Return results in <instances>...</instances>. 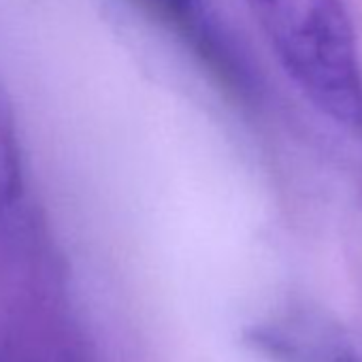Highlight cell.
Returning <instances> with one entry per match:
<instances>
[{
  "mask_svg": "<svg viewBox=\"0 0 362 362\" xmlns=\"http://www.w3.org/2000/svg\"><path fill=\"white\" fill-rule=\"evenodd\" d=\"M20 151L16 143L13 117L0 94V199H16L20 194Z\"/></svg>",
  "mask_w": 362,
  "mask_h": 362,
  "instance_id": "4",
  "label": "cell"
},
{
  "mask_svg": "<svg viewBox=\"0 0 362 362\" xmlns=\"http://www.w3.org/2000/svg\"><path fill=\"white\" fill-rule=\"evenodd\" d=\"M279 69L332 124L362 130V66L343 0H247Z\"/></svg>",
  "mask_w": 362,
  "mask_h": 362,
  "instance_id": "1",
  "label": "cell"
},
{
  "mask_svg": "<svg viewBox=\"0 0 362 362\" xmlns=\"http://www.w3.org/2000/svg\"><path fill=\"white\" fill-rule=\"evenodd\" d=\"M260 345L279 362H362L354 345L322 322H292L256 334Z\"/></svg>",
  "mask_w": 362,
  "mask_h": 362,
  "instance_id": "2",
  "label": "cell"
},
{
  "mask_svg": "<svg viewBox=\"0 0 362 362\" xmlns=\"http://www.w3.org/2000/svg\"><path fill=\"white\" fill-rule=\"evenodd\" d=\"M149 3H153L184 30H188L194 37L199 49L209 56L211 64L220 66L228 79L245 81V73L239 66L235 52L224 41V35L220 33V26L209 11V0H149Z\"/></svg>",
  "mask_w": 362,
  "mask_h": 362,
  "instance_id": "3",
  "label": "cell"
}]
</instances>
